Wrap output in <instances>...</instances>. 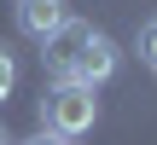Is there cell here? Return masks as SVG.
<instances>
[{
	"mask_svg": "<svg viewBox=\"0 0 157 145\" xmlns=\"http://www.w3.org/2000/svg\"><path fill=\"white\" fill-rule=\"evenodd\" d=\"M99 122V99L87 81H52L47 99H41V128L52 139H82L87 128Z\"/></svg>",
	"mask_w": 157,
	"mask_h": 145,
	"instance_id": "6da1fadb",
	"label": "cell"
},
{
	"mask_svg": "<svg viewBox=\"0 0 157 145\" xmlns=\"http://www.w3.org/2000/svg\"><path fill=\"white\" fill-rule=\"evenodd\" d=\"M111 76H117V41L93 29V41L82 46V64H76V81L99 87V81H111Z\"/></svg>",
	"mask_w": 157,
	"mask_h": 145,
	"instance_id": "277c9868",
	"label": "cell"
},
{
	"mask_svg": "<svg viewBox=\"0 0 157 145\" xmlns=\"http://www.w3.org/2000/svg\"><path fill=\"white\" fill-rule=\"evenodd\" d=\"M52 145H70V139H52Z\"/></svg>",
	"mask_w": 157,
	"mask_h": 145,
	"instance_id": "9c48e42d",
	"label": "cell"
},
{
	"mask_svg": "<svg viewBox=\"0 0 157 145\" xmlns=\"http://www.w3.org/2000/svg\"><path fill=\"white\" fill-rule=\"evenodd\" d=\"M93 41V23H82V17H64L58 23V35L41 46V58H47V76L52 81H76V64H82V46Z\"/></svg>",
	"mask_w": 157,
	"mask_h": 145,
	"instance_id": "7a4b0ae2",
	"label": "cell"
},
{
	"mask_svg": "<svg viewBox=\"0 0 157 145\" xmlns=\"http://www.w3.org/2000/svg\"><path fill=\"white\" fill-rule=\"evenodd\" d=\"M140 64L157 70V17H151V23H140Z\"/></svg>",
	"mask_w": 157,
	"mask_h": 145,
	"instance_id": "5b68a950",
	"label": "cell"
},
{
	"mask_svg": "<svg viewBox=\"0 0 157 145\" xmlns=\"http://www.w3.org/2000/svg\"><path fill=\"white\" fill-rule=\"evenodd\" d=\"M29 145H52V134H41V139H29Z\"/></svg>",
	"mask_w": 157,
	"mask_h": 145,
	"instance_id": "52a82bcc",
	"label": "cell"
},
{
	"mask_svg": "<svg viewBox=\"0 0 157 145\" xmlns=\"http://www.w3.org/2000/svg\"><path fill=\"white\" fill-rule=\"evenodd\" d=\"M12 87H17V58H12V52L0 46V105L12 99Z\"/></svg>",
	"mask_w": 157,
	"mask_h": 145,
	"instance_id": "8992f818",
	"label": "cell"
},
{
	"mask_svg": "<svg viewBox=\"0 0 157 145\" xmlns=\"http://www.w3.org/2000/svg\"><path fill=\"white\" fill-rule=\"evenodd\" d=\"M58 23H64L58 0H17V29H23L35 46H47V41L58 35Z\"/></svg>",
	"mask_w": 157,
	"mask_h": 145,
	"instance_id": "3957f363",
	"label": "cell"
},
{
	"mask_svg": "<svg viewBox=\"0 0 157 145\" xmlns=\"http://www.w3.org/2000/svg\"><path fill=\"white\" fill-rule=\"evenodd\" d=\"M0 145H12V139H6V128H0Z\"/></svg>",
	"mask_w": 157,
	"mask_h": 145,
	"instance_id": "ba28073f",
	"label": "cell"
}]
</instances>
